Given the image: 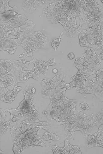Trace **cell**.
Here are the masks:
<instances>
[{"label":"cell","instance_id":"cell-1","mask_svg":"<svg viewBox=\"0 0 103 154\" xmlns=\"http://www.w3.org/2000/svg\"><path fill=\"white\" fill-rule=\"evenodd\" d=\"M50 99V103L43 114L46 115L49 121L52 122L54 119L58 123L61 122L64 126L71 115L76 112L77 100L69 99L65 96L61 99L53 98Z\"/></svg>","mask_w":103,"mask_h":154},{"label":"cell","instance_id":"cell-2","mask_svg":"<svg viewBox=\"0 0 103 154\" xmlns=\"http://www.w3.org/2000/svg\"><path fill=\"white\" fill-rule=\"evenodd\" d=\"M33 86L28 85L26 87L24 92V99L20 103L18 108L6 109L11 116L19 117L20 120L33 123H39L42 126H50L48 122H40L39 120V113L36 109L33 104L34 96L35 93L32 91Z\"/></svg>","mask_w":103,"mask_h":154},{"label":"cell","instance_id":"cell-3","mask_svg":"<svg viewBox=\"0 0 103 154\" xmlns=\"http://www.w3.org/2000/svg\"><path fill=\"white\" fill-rule=\"evenodd\" d=\"M50 128V126L31 125L27 131L14 140L13 148L14 153L21 154L24 149L30 146L35 147L39 145L43 147H46V144L42 142L40 137L37 135V132L40 128L48 130Z\"/></svg>","mask_w":103,"mask_h":154},{"label":"cell","instance_id":"cell-4","mask_svg":"<svg viewBox=\"0 0 103 154\" xmlns=\"http://www.w3.org/2000/svg\"><path fill=\"white\" fill-rule=\"evenodd\" d=\"M94 126H96L94 122V115L84 114L81 111H76L74 126L71 131L72 135L79 131L84 134L89 133Z\"/></svg>","mask_w":103,"mask_h":154},{"label":"cell","instance_id":"cell-5","mask_svg":"<svg viewBox=\"0 0 103 154\" xmlns=\"http://www.w3.org/2000/svg\"><path fill=\"white\" fill-rule=\"evenodd\" d=\"M78 17L87 29L95 25L101 26L103 22V7H101L99 10L89 12L85 11L81 8Z\"/></svg>","mask_w":103,"mask_h":154},{"label":"cell","instance_id":"cell-6","mask_svg":"<svg viewBox=\"0 0 103 154\" xmlns=\"http://www.w3.org/2000/svg\"><path fill=\"white\" fill-rule=\"evenodd\" d=\"M14 70L15 75L18 83L27 82L30 78H32L36 80H40V72L34 67L32 69H29L24 66H21L13 62Z\"/></svg>","mask_w":103,"mask_h":154},{"label":"cell","instance_id":"cell-7","mask_svg":"<svg viewBox=\"0 0 103 154\" xmlns=\"http://www.w3.org/2000/svg\"><path fill=\"white\" fill-rule=\"evenodd\" d=\"M81 33L86 37L89 43L92 45H95L97 41L102 40V35L100 25H95L84 29Z\"/></svg>","mask_w":103,"mask_h":154},{"label":"cell","instance_id":"cell-8","mask_svg":"<svg viewBox=\"0 0 103 154\" xmlns=\"http://www.w3.org/2000/svg\"><path fill=\"white\" fill-rule=\"evenodd\" d=\"M17 84L12 91H10L7 88H1V100L4 102L11 104L15 100L17 94L22 89V87L18 86Z\"/></svg>","mask_w":103,"mask_h":154},{"label":"cell","instance_id":"cell-9","mask_svg":"<svg viewBox=\"0 0 103 154\" xmlns=\"http://www.w3.org/2000/svg\"><path fill=\"white\" fill-rule=\"evenodd\" d=\"M62 72H59L52 79L45 78L41 83L42 88L45 90H50L55 88L64 78Z\"/></svg>","mask_w":103,"mask_h":154},{"label":"cell","instance_id":"cell-10","mask_svg":"<svg viewBox=\"0 0 103 154\" xmlns=\"http://www.w3.org/2000/svg\"><path fill=\"white\" fill-rule=\"evenodd\" d=\"M32 123L20 120L17 122L16 125L10 130L11 134L13 139L14 140L20 135L27 131Z\"/></svg>","mask_w":103,"mask_h":154},{"label":"cell","instance_id":"cell-11","mask_svg":"<svg viewBox=\"0 0 103 154\" xmlns=\"http://www.w3.org/2000/svg\"><path fill=\"white\" fill-rule=\"evenodd\" d=\"M88 82V87L91 90L92 94L103 102V88L98 85L95 78L89 79Z\"/></svg>","mask_w":103,"mask_h":154},{"label":"cell","instance_id":"cell-12","mask_svg":"<svg viewBox=\"0 0 103 154\" xmlns=\"http://www.w3.org/2000/svg\"><path fill=\"white\" fill-rule=\"evenodd\" d=\"M11 70L1 79L0 88H7L8 86L13 88L18 83L16 77L14 76L11 74Z\"/></svg>","mask_w":103,"mask_h":154},{"label":"cell","instance_id":"cell-13","mask_svg":"<svg viewBox=\"0 0 103 154\" xmlns=\"http://www.w3.org/2000/svg\"><path fill=\"white\" fill-rule=\"evenodd\" d=\"M98 131L94 134L86 136V146L89 148L93 147V145L98 140V138L103 136V127L98 128Z\"/></svg>","mask_w":103,"mask_h":154},{"label":"cell","instance_id":"cell-14","mask_svg":"<svg viewBox=\"0 0 103 154\" xmlns=\"http://www.w3.org/2000/svg\"><path fill=\"white\" fill-rule=\"evenodd\" d=\"M81 6L83 10L88 12L97 11L101 7L97 2L93 0L82 1Z\"/></svg>","mask_w":103,"mask_h":154},{"label":"cell","instance_id":"cell-15","mask_svg":"<svg viewBox=\"0 0 103 154\" xmlns=\"http://www.w3.org/2000/svg\"><path fill=\"white\" fill-rule=\"evenodd\" d=\"M37 65L39 70L43 74L45 75L48 71V67L50 66H54L56 65L55 63V58H50L47 62L42 61L40 60H38Z\"/></svg>","mask_w":103,"mask_h":154},{"label":"cell","instance_id":"cell-16","mask_svg":"<svg viewBox=\"0 0 103 154\" xmlns=\"http://www.w3.org/2000/svg\"><path fill=\"white\" fill-rule=\"evenodd\" d=\"M13 67V62L11 60H1V79L9 72Z\"/></svg>","mask_w":103,"mask_h":154},{"label":"cell","instance_id":"cell-17","mask_svg":"<svg viewBox=\"0 0 103 154\" xmlns=\"http://www.w3.org/2000/svg\"><path fill=\"white\" fill-rule=\"evenodd\" d=\"M68 154H82L78 146H73L70 144V140L66 139L65 141V146L63 148Z\"/></svg>","mask_w":103,"mask_h":154},{"label":"cell","instance_id":"cell-18","mask_svg":"<svg viewBox=\"0 0 103 154\" xmlns=\"http://www.w3.org/2000/svg\"><path fill=\"white\" fill-rule=\"evenodd\" d=\"M86 80L81 81L75 87H76V92L77 93H80L83 95H84L86 94H91L92 92L91 89L88 87L85 86Z\"/></svg>","mask_w":103,"mask_h":154},{"label":"cell","instance_id":"cell-19","mask_svg":"<svg viewBox=\"0 0 103 154\" xmlns=\"http://www.w3.org/2000/svg\"><path fill=\"white\" fill-rule=\"evenodd\" d=\"M17 122H14L11 119L9 121L5 122L3 123L0 124L1 125V127H0L1 135H2L5 134L8 128H10V130H11L14 126L16 125Z\"/></svg>","mask_w":103,"mask_h":154},{"label":"cell","instance_id":"cell-20","mask_svg":"<svg viewBox=\"0 0 103 154\" xmlns=\"http://www.w3.org/2000/svg\"><path fill=\"white\" fill-rule=\"evenodd\" d=\"M74 66L78 69V71L81 70H89L85 63L84 59L80 57L76 58Z\"/></svg>","mask_w":103,"mask_h":154},{"label":"cell","instance_id":"cell-21","mask_svg":"<svg viewBox=\"0 0 103 154\" xmlns=\"http://www.w3.org/2000/svg\"><path fill=\"white\" fill-rule=\"evenodd\" d=\"M64 78L62 82L59 84L55 88L56 91L62 93L65 96L66 91L67 89H70L71 88L70 84H67L64 82Z\"/></svg>","mask_w":103,"mask_h":154},{"label":"cell","instance_id":"cell-22","mask_svg":"<svg viewBox=\"0 0 103 154\" xmlns=\"http://www.w3.org/2000/svg\"><path fill=\"white\" fill-rule=\"evenodd\" d=\"M94 122L96 126L103 127V109L97 115H94Z\"/></svg>","mask_w":103,"mask_h":154},{"label":"cell","instance_id":"cell-23","mask_svg":"<svg viewBox=\"0 0 103 154\" xmlns=\"http://www.w3.org/2000/svg\"><path fill=\"white\" fill-rule=\"evenodd\" d=\"M45 141L52 140L54 141L58 140L61 139L59 137L54 133H51L46 131L44 134L41 138Z\"/></svg>","mask_w":103,"mask_h":154},{"label":"cell","instance_id":"cell-24","mask_svg":"<svg viewBox=\"0 0 103 154\" xmlns=\"http://www.w3.org/2000/svg\"><path fill=\"white\" fill-rule=\"evenodd\" d=\"M85 51V52L82 54L84 58L93 57L97 55L92 47H87L86 48Z\"/></svg>","mask_w":103,"mask_h":154},{"label":"cell","instance_id":"cell-25","mask_svg":"<svg viewBox=\"0 0 103 154\" xmlns=\"http://www.w3.org/2000/svg\"><path fill=\"white\" fill-rule=\"evenodd\" d=\"M79 44L81 46L91 47L93 45L90 44L86 37L83 34L80 33L79 36Z\"/></svg>","mask_w":103,"mask_h":154},{"label":"cell","instance_id":"cell-26","mask_svg":"<svg viewBox=\"0 0 103 154\" xmlns=\"http://www.w3.org/2000/svg\"><path fill=\"white\" fill-rule=\"evenodd\" d=\"M38 61V60L36 59H34L32 60L31 61L27 62L24 59L20 60L19 61H16L14 60V62L18 64L19 66H24L25 67L27 68L29 64L30 63H33L34 64L36 63Z\"/></svg>","mask_w":103,"mask_h":154},{"label":"cell","instance_id":"cell-27","mask_svg":"<svg viewBox=\"0 0 103 154\" xmlns=\"http://www.w3.org/2000/svg\"><path fill=\"white\" fill-rule=\"evenodd\" d=\"M64 31L62 32L58 38H57L55 40H53L51 42V46L54 49L55 51H56L57 49L59 46V45L62 39V37L64 33Z\"/></svg>","mask_w":103,"mask_h":154},{"label":"cell","instance_id":"cell-28","mask_svg":"<svg viewBox=\"0 0 103 154\" xmlns=\"http://www.w3.org/2000/svg\"><path fill=\"white\" fill-rule=\"evenodd\" d=\"M51 149L54 154H68L63 148H61L55 145H53Z\"/></svg>","mask_w":103,"mask_h":154},{"label":"cell","instance_id":"cell-29","mask_svg":"<svg viewBox=\"0 0 103 154\" xmlns=\"http://www.w3.org/2000/svg\"><path fill=\"white\" fill-rule=\"evenodd\" d=\"M95 74L96 75L95 79L98 83L103 81V68L96 72Z\"/></svg>","mask_w":103,"mask_h":154},{"label":"cell","instance_id":"cell-30","mask_svg":"<svg viewBox=\"0 0 103 154\" xmlns=\"http://www.w3.org/2000/svg\"><path fill=\"white\" fill-rule=\"evenodd\" d=\"M103 48V40H102L97 41L95 45V49H94L97 55Z\"/></svg>","mask_w":103,"mask_h":154},{"label":"cell","instance_id":"cell-31","mask_svg":"<svg viewBox=\"0 0 103 154\" xmlns=\"http://www.w3.org/2000/svg\"><path fill=\"white\" fill-rule=\"evenodd\" d=\"M0 124H2L5 122V119L7 117L5 114V112H7L6 109H0Z\"/></svg>","mask_w":103,"mask_h":154},{"label":"cell","instance_id":"cell-32","mask_svg":"<svg viewBox=\"0 0 103 154\" xmlns=\"http://www.w3.org/2000/svg\"><path fill=\"white\" fill-rule=\"evenodd\" d=\"M80 108L81 109H82V110H80L81 112H82L83 111L85 110H91V109H90L87 103H80Z\"/></svg>","mask_w":103,"mask_h":154},{"label":"cell","instance_id":"cell-33","mask_svg":"<svg viewBox=\"0 0 103 154\" xmlns=\"http://www.w3.org/2000/svg\"><path fill=\"white\" fill-rule=\"evenodd\" d=\"M67 57L68 59H73L75 57V55L74 53H70L68 54Z\"/></svg>","mask_w":103,"mask_h":154},{"label":"cell","instance_id":"cell-34","mask_svg":"<svg viewBox=\"0 0 103 154\" xmlns=\"http://www.w3.org/2000/svg\"><path fill=\"white\" fill-rule=\"evenodd\" d=\"M97 55L100 57L101 60H103V48Z\"/></svg>","mask_w":103,"mask_h":154},{"label":"cell","instance_id":"cell-35","mask_svg":"<svg viewBox=\"0 0 103 154\" xmlns=\"http://www.w3.org/2000/svg\"><path fill=\"white\" fill-rule=\"evenodd\" d=\"M27 53V52H23L22 54H21L19 55L18 57L20 58H21L23 57L24 56V55H25V54Z\"/></svg>","mask_w":103,"mask_h":154},{"label":"cell","instance_id":"cell-36","mask_svg":"<svg viewBox=\"0 0 103 154\" xmlns=\"http://www.w3.org/2000/svg\"><path fill=\"white\" fill-rule=\"evenodd\" d=\"M98 84L101 88H103V81L98 83Z\"/></svg>","mask_w":103,"mask_h":154},{"label":"cell","instance_id":"cell-37","mask_svg":"<svg viewBox=\"0 0 103 154\" xmlns=\"http://www.w3.org/2000/svg\"><path fill=\"white\" fill-rule=\"evenodd\" d=\"M58 70L57 69H54L53 70V72L54 74H56L58 73Z\"/></svg>","mask_w":103,"mask_h":154},{"label":"cell","instance_id":"cell-38","mask_svg":"<svg viewBox=\"0 0 103 154\" xmlns=\"http://www.w3.org/2000/svg\"><path fill=\"white\" fill-rule=\"evenodd\" d=\"M101 1L103 3V0H101Z\"/></svg>","mask_w":103,"mask_h":154}]
</instances>
